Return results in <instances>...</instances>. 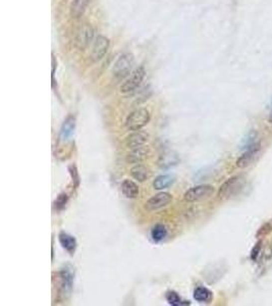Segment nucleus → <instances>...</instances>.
Segmentation results:
<instances>
[{
	"mask_svg": "<svg viewBox=\"0 0 272 306\" xmlns=\"http://www.w3.org/2000/svg\"><path fill=\"white\" fill-rule=\"evenodd\" d=\"M151 120V114L147 108H138L131 113L126 121V127L129 131H140L146 125L149 124Z\"/></svg>",
	"mask_w": 272,
	"mask_h": 306,
	"instance_id": "nucleus-1",
	"label": "nucleus"
},
{
	"mask_svg": "<svg viewBox=\"0 0 272 306\" xmlns=\"http://www.w3.org/2000/svg\"><path fill=\"white\" fill-rule=\"evenodd\" d=\"M245 185V179L242 176H236L226 180L218 190V198L221 200L230 199L241 192Z\"/></svg>",
	"mask_w": 272,
	"mask_h": 306,
	"instance_id": "nucleus-2",
	"label": "nucleus"
},
{
	"mask_svg": "<svg viewBox=\"0 0 272 306\" xmlns=\"http://www.w3.org/2000/svg\"><path fill=\"white\" fill-rule=\"evenodd\" d=\"M213 193H214L213 186L199 185L189 189L184 195V199L188 202H199L210 198Z\"/></svg>",
	"mask_w": 272,
	"mask_h": 306,
	"instance_id": "nucleus-3",
	"label": "nucleus"
},
{
	"mask_svg": "<svg viewBox=\"0 0 272 306\" xmlns=\"http://www.w3.org/2000/svg\"><path fill=\"white\" fill-rule=\"evenodd\" d=\"M134 63H135V58L133 54L131 53L123 54L117 60L115 67H113V70H112L113 76H115V78L119 81L124 80L131 73Z\"/></svg>",
	"mask_w": 272,
	"mask_h": 306,
	"instance_id": "nucleus-4",
	"label": "nucleus"
},
{
	"mask_svg": "<svg viewBox=\"0 0 272 306\" xmlns=\"http://www.w3.org/2000/svg\"><path fill=\"white\" fill-rule=\"evenodd\" d=\"M145 74H146V72H145L143 67L136 69L132 73L130 78L121 87L122 93H130V92L137 89L138 87L141 85V83L143 82V80L145 78Z\"/></svg>",
	"mask_w": 272,
	"mask_h": 306,
	"instance_id": "nucleus-5",
	"label": "nucleus"
},
{
	"mask_svg": "<svg viewBox=\"0 0 272 306\" xmlns=\"http://www.w3.org/2000/svg\"><path fill=\"white\" fill-rule=\"evenodd\" d=\"M172 201L171 194L167 192H160L153 197H151L146 203H145V209L148 211H156L159 210L165 206H167Z\"/></svg>",
	"mask_w": 272,
	"mask_h": 306,
	"instance_id": "nucleus-6",
	"label": "nucleus"
},
{
	"mask_svg": "<svg viewBox=\"0 0 272 306\" xmlns=\"http://www.w3.org/2000/svg\"><path fill=\"white\" fill-rule=\"evenodd\" d=\"M93 37H94V31L92 27L90 25H84L77 32L75 38L76 47L80 50H85L89 46L91 41L93 40Z\"/></svg>",
	"mask_w": 272,
	"mask_h": 306,
	"instance_id": "nucleus-7",
	"label": "nucleus"
},
{
	"mask_svg": "<svg viewBox=\"0 0 272 306\" xmlns=\"http://www.w3.org/2000/svg\"><path fill=\"white\" fill-rule=\"evenodd\" d=\"M260 149H261L260 142L254 143L253 145H251L250 147L247 149V151L244 153V154L237 160V166L244 168V167H247V166L250 165L254 161V159L257 156Z\"/></svg>",
	"mask_w": 272,
	"mask_h": 306,
	"instance_id": "nucleus-8",
	"label": "nucleus"
},
{
	"mask_svg": "<svg viewBox=\"0 0 272 306\" xmlns=\"http://www.w3.org/2000/svg\"><path fill=\"white\" fill-rule=\"evenodd\" d=\"M109 48V40L104 36H98L91 52V59L98 61L104 57Z\"/></svg>",
	"mask_w": 272,
	"mask_h": 306,
	"instance_id": "nucleus-9",
	"label": "nucleus"
},
{
	"mask_svg": "<svg viewBox=\"0 0 272 306\" xmlns=\"http://www.w3.org/2000/svg\"><path fill=\"white\" fill-rule=\"evenodd\" d=\"M60 277V291L63 296L70 295L73 290V284H74V274L72 269L65 268L59 274Z\"/></svg>",
	"mask_w": 272,
	"mask_h": 306,
	"instance_id": "nucleus-10",
	"label": "nucleus"
},
{
	"mask_svg": "<svg viewBox=\"0 0 272 306\" xmlns=\"http://www.w3.org/2000/svg\"><path fill=\"white\" fill-rule=\"evenodd\" d=\"M149 153H150V149L149 147L145 145L134 148L131 150V152L128 153L127 162L128 163H141L149 156Z\"/></svg>",
	"mask_w": 272,
	"mask_h": 306,
	"instance_id": "nucleus-11",
	"label": "nucleus"
},
{
	"mask_svg": "<svg viewBox=\"0 0 272 306\" xmlns=\"http://www.w3.org/2000/svg\"><path fill=\"white\" fill-rule=\"evenodd\" d=\"M148 134L145 132H141V131H136V132L129 135L126 139V145L130 149L137 148L140 146H143L148 141Z\"/></svg>",
	"mask_w": 272,
	"mask_h": 306,
	"instance_id": "nucleus-12",
	"label": "nucleus"
},
{
	"mask_svg": "<svg viewBox=\"0 0 272 306\" xmlns=\"http://www.w3.org/2000/svg\"><path fill=\"white\" fill-rule=\"evenodd\" d=\"M131 176L135 180L142 183L152 177V170L143 164H137L131 168Z\"/></svg>",
	"mask_w": 272,
	"mask_h": 306,
	"instance_id": "nucleus-13",
	"label": "nucleus"
},
{
	"mask_svg": "<svg viewBox=\"0 0 272 306\" xmlns=\"http://www.w3.org/2000/svg\"><path fill=\"white\" fill-rule=\"evenodd\" d=\"M59 243L62 246L63 249H65L70 254H74L77 249V240L75 237L66 234L64 232H61L58 236Z\"/></svg>",
	"mask_w": 272,
	"mask_h": 306,
	"instance_id": "nucleus-14",
	"label": "nucleus"
},
{
	"mask_svg": "<svg viewBox=\"0 0 272 306\" xmlns=\"http://www.w3.org/2000/svg\"><path fill=\"white\" fill-rule=\"evenodd\" d=\"M75 128H76L75 117H73V116L67 117L65 119V121L63 122L61 129H60V138L62 140L70 139L75 133Z\"/></svg>",
	"mask_w": 272,
	"mask_h": 306,
	"instance_id": "nucleus-15",
	"label": "nucleus"
},
{
	"mask_svg": "<svg viewBox=\"0 0 272 306\" xmlns=\"http://www.w3.org/2000/svg\"><path fill=\"white\" fill-rule=\"evenodd\" d=\"M122 191L129 199H135L139 195V186L132 180H125L122 184Z\"/></svg>",
	"mask_w": 272,
	"mask_h": 306,
	"instance_id": "nucleus-16",
	"label": "nucleus"
},
{
	"mask_svg": "<svg viewBox=\"0 0 272 306\" xmlns=\"http://www.w3.org/2000/svg\"><path fill=\"white\" fill-rule=\"evenodd\" d=\"M178 157L175 154V153L168 151L163 153V154L160 155L159 160H158V165H159L161 168H168L171 167L175 164L178 163Z\"/></svg>",
	"mask_w": 272,
	"mask_h": 306,
	"instance_id": "nucleus-17",
	"label": "nucleus"
},
{
	"mask_svg": "<svg viewBox=\"0 0 272 306\" xmlns=\"http://www.w3.org/2000/svg\"><path fill=\"white\" fill-rule=\"evenodd\" d=\"M90 0H74L71 5V15L74 18H78L84 14Z\"/></svg>",
	"mask_w": 272,
	"mask_h": 306,
	"instance_id": "nucleus-18",
	"label": "nucleus"
},
{
	"mask_svg": "<svg viewBox=\"0 0 272 306\" xmlns=\"http://www.w3.org/2000/svg\"><path fill=\"white\" fill-rule=\"evenodd\" d=\"M174 182V177L171 174H161L157 177L153 182V187L156 190H163L171 186Z\"/></svg>",
	"mask_w": 272,
	"mask_h": 306,
	"instance_id": "nucleus-19",
	"label": "nucleus"
},
{
	"mask_svg": "<svg viewBox=\"0 0 272 306\" xmlns=\"http://www.w3.org/2000/svg\"><path fill=\"white\" fill-rule=\"evenodd\" d=\"M212 292L205 287H197L194 291V298L198 302L208 303L212 300Z\"/></svg>",
	"mask_w": 272,
	"mask_h": 306,
	"instance_id": "nucleus-20",
	"label": "nucleus"
},
{
	"mask_svg": "<svg viewBox=\"0 0 272 306\" xmlns=\"http://www.w3.org/2000/svg\"><path fill=\"white\" fill-rule=\"evenodd\" d=\"M168 231L166 227L162 224H157L152 228L151 231V237L155 242H161L162 240H164L167 237Z\"/></svg>",
	"mask_w": 272,
	"mask_h": 306,
	"instance_id": "nucleus-21",
	"label": "nucleus"
},
{
	"mask_svg": "<svg viewBox=\"0 0 272 306\" xmlns=\"http://www.w3.org/2000/svg\"><path fill=\"white\" fill-rule=\"evenodd\" d=\"M166 300L167 302L172 306H178V305H190V301H184L181 300L179 295L174 291H169L166 294Z\"/></svg>",
	"mask_w": 272,
	"mask_h": 306,
	"instance_id": "nucleus-22",
	"label": "nucleus"
},
{
	"mask_svg": "<svg viewBox=\"0 0 272 306\" xmlns=\"http://www.w3.org/2000/svg\"><path fill=\"white\" fill-rule=\"evenodd\" d=\"M67 202H69V196H67V194L65 193H61L57 196V198L54 202V207L57 211H60L65 208Z\"/></svg>",
	"mask_w": 272,
	"mask_h": 306,
	"instance_id": "nucleus-23",
	"label": "nucleus"
},
{
	"mask_svg": "<svg viewBox=\"0 0 272 306\" xmlns=\"http://www.w3.org/2000/svg\"><path fill=\"white\" fill-rule=\"evenodd\" d=\"M69 171H70V174L72 177V180H73V183H74V187L75 188H78L80 186V174H79V171H78V167L76 164H71L69 166Z\"/></svg>",
	"mask_w": 272,
	"mask_h": 306,
	"instance_id": "nucleus-24",
	"label": "nucleus"
},
{
	"mask_svg": "<svg viewBox=\"0 0 272 306\" xmlns=\"http://www.w3.org/2000/svg\"><path fill=\"white\" fill-rule=\"evenodd\" d=\"M271 231H272V221H270L269 223H267L266 225H264V226L260 229V231H259V233H258V236H259V235H266V234L270 233Z\"/></svg>",
	"mask_w": 272,
	"mask_h": 306,
	"instance_id": "nucleus-25",
	"label": "nucleus"
},
{
	"mask_svg": "<svg viewBox=\"0 0 272 306\" xmlns=\"http://www.w3.org/2000/svg\"><path fill=\"white\" fill-rule=\"evenodd\" d=\"M260 250H261V242H258V243L255 245V247L253 248L252 252H251V258H252L253 260H256V259H257Z\"/></svg>",
	"mask_w": 272,
	"mask_h": 306,
	"instance_id": "nucleus-26",
	"label": "nucleus"
},
{
	"mask_svg": "<svg viewBox=\"0 0 272 306\" xmlns=\"http://www.w3.org/2000/svg\"><path fill=\"white\" fill-rule=\"evenodd\" d=\"M269 122H270V123L272 122V114L270 115V118H269Z\"/></svg>",
	"mask_w": 272,
	"mask_h": 306,
	"instance_id": "nucleus-27",
	"label": "nucleus"
}]
</instances>
